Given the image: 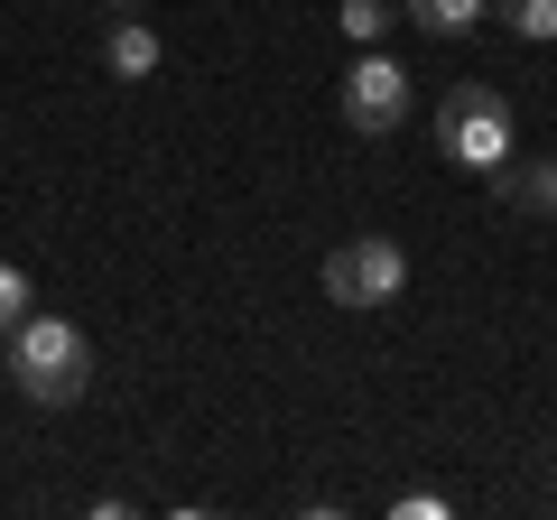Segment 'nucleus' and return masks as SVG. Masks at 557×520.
I'll return each mask as SVG.
<instances>
[{
    "instance_id": "nucleus-1",
    "label": "nucleus",
    "mask_w": 557,
    "mask_h": 520,
    "mask_svg": "<svg viewBox=\"0 0 557 520\" xmlns=\"http://www.w3.org/2000/svg\"><path fill=\"white\" fill-rule=\"evenodd\" d=\"M0 381H20L28 409H75L94 391V335L75 317H57V307H28L10 325V372Z\"/></svg>"
},
{
    "instance_id": "nucleus-2",
    "label": "nucleus",
    "mask_w": 557,
    "mask_h": 520,
    "mask_svg": "<svg viewBox=\"0 0 557 520\" xmlns=\"http://www.w3.org/2000/svg\"><path fill=\"white\" fill-rule=\"evenodd\" d=\"M428 131H437V159L465 168V177H502L511 149H520V121H511V94L502 84H456Z\"/></svg>"
},
{
    "instance_id": "nucleus-3",
    "label": "nucleus",
    "mask_w": 557,
    "mask_h": 520,
    "mask_svg": "<svg viewBox=\"0 0 557 520\" xmlns=\"http://www.w3.org/2000/svg\"><path fill=\"white\" fill-rule=\"evenodd\" d=\"M325 307H344V317H372V307H399L409 298V242L399 233H354L325 251Z\"/></svg>"
},
{
    "instance_id": "nucleus-4",
    "label": "nucleus",
    "mask_w": 557,
    "mask_h": 520,
    "mask_svg": "<svg viewBox=\"0 0 557 520\" xmlns=\"http://www.w3.org/2000/svg\"><path fill=\"white\" fill-rule=\"evenodd\" d=\"M409 102H418L409 65H399L391 47H354V65H344V94H335L344 131H354V140H391V131H409Z\"/></svg>"
},
{
    "instance_id": "nucleus-5",
    "label": "nucleus",
    "mask_w": 557,
    "mask_h": 520,
    "mask_svg": "<svg viewBox=\"0 0 557 520\" xmlns=\"http://www.w3.org/2000/svg\"><path fill=\"white\" fill-rule=\"evenodd\" d=\"M102 65H112L121 84H149L168 65V47H159V28L139 20V10H112V28H102Z\"/></svg>"
},
{
    "instance_id": "nucleus-6",
    "label": "nucleus",
    "mask_w": 557,
    "mask_h": 520,
    "mask_svg": "<svg viewBox=\"0 0 557 520\" xmlns=\"http://www.w3.org/2000/svg\"><path fill=\"white\" fill-rule=\"evenodd\" d=\"M493 196L511 205V214H530V223H557V159H520L511 149V168L493 177Z\"/></svg>"
},
{
    "instance_id": "nucleus-7",
    "label": "nucleus",
    "mask_w": 557,
    "mask_h": 520,
    "mask_svg": "<svg viewBox=\"0 0 557 520\" xmlns=\"http://www.w3.org/2000/svg\"><path fill=\"white\" fill-rule=\"evenodd\" d=\"M399 20H409L418 38H474V28L493 20V0H399Z\"/></svg>"
},
{
    "instance_id": "nucleus-8",
    "label": "nucleus",
    "mask_w": 557,
    "mask_h": 520,
    "mask_svg": "<svg viewBox=\"0 0 557 520\" xmlns=\"http://www.w3.org/2000/svg\"><path fill=\"white\" fill-rule=\"evenodd\" d=\"M391 20H399V0H335V28L354 47H381V38H391Z\"/></svg>"
},
{
    "instance_id": "nucleus-9",
    "label": "nucleus",
    "mask_w": 557,
    "mask_h": 520,
    "mask_svg": "<svg viewBox=\"0 0 557 520\" xmlns=\"http://www.w3.org/2000/svg\"><path fill=\"white\" fill-rule=\"evenodd\" d=\"M493 20L511 28V38H530V47H548V38H557V0H493Z\"/></svg>"
},
{
    "instance_id": "nucleus-10",
    "label": "nucleus",
    "mask_w": 557,
    "mask_h": 520,
    "mask_svg": "<svg viewBox=\"0 0 557 520\" xmlns=\"http://www.w3.org/2000/svg\"><path fill=\"white\" fill-rule=\"evenodd\" d=\"M28 307H38V280H28L20 260H0V335H10V325H20Z\"/></svg>"
},
{
    "instance_id": "nucleus-11",
    "label": "nucleus",
    "mask_w": 557,
    "mask_h": 520,
    "mask_svg": "<svg viewBox=\"0 0 557 520\" xmlns=\"http://www.w3.org/2000/svg\"><path fill=\"white\" fill-rule=\"evenodd\" d=\"M391 511H399V520H446V493H399Z\"/></svg>"
},
{
    "instance_id": "nucleus-12",
    "label": "nucleus",
    "mask_w": 557,
    "mask_h": 520,
    "mask_svg": "<svg viewBox=\"0 0 557 520\" xmlns=\"http://www.w3.org/2000/svg\"><path fill=\"white\" fill-rule=\"evenodd\" d=\"M0 372H10V335H0Z\"/></svg>"
},
{
    "instance_id": "nucleus-13",
    "label": "nucleus",
    "mask_w": 557,
    "mask_h": 520,
    "mask_svg": "<svg viewBox=\"0 0 557 520\" xmlns=\"http://www.w3.org/2000/svg\"><path fill=\"white\" fill-rule=\"evenodd\" d=\"M102 10H139V0H102Z\"/></svg>"
}]
</instances>
